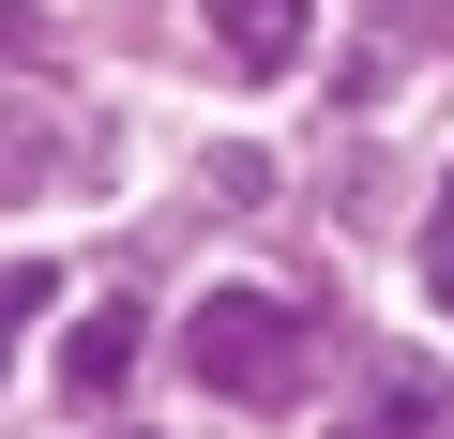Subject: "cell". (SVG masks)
<instances>
[{"label":"cell","mask_w":454,"mask_h":439,"mask_svg":"<svg viewBox=\"0 0 454 439\" xmlns=\"http://www.w3.org/2000/svg\"><path fill=\"white\" fill-rule=\"evenodd\" d=\"M46 303H61L46 258H0V364H16V318H46Z\"/></svg>","instance_id":"obj_7"},{"label":"cell","mask_w":454,"mask_h":439,"mask_svg":"<svg viewBox=\"0 0 454 439\" xmlns=\"http://www.w3.org/2000/svg\"><path fill=\"white\" fill-rule=\"evenodd\" d=\"M409 61H454V0H364V31H348V91L379 106Z\"/></svg>","instance_id":"obj_4"},{"label":"cell","mask_w":454,"mask_h":439,"mask_svg":"<svg viewBox=\"0 0 454 439\" xmlns=\"http://www.w3.org/2000/svg\"><path fill=\"white\" fill-rule=\"evenodd\" d=\"M106 439H121V424H106Z\"/></svg>","instance_id":"obj_9"},{"label":"cell","mask_w":454,"mask_h":439,"mask_svg":"<svg viewBox=\"0 0 454 439\" xmlns=\"http://www.w3.org/2000/svg\"><path fill=\"white\" fill-rule=\"evenodd\" d=\"M182 364H197V394H227V409H303L318 364H333V333H318L288 288H212V303L182 318Z\"/></svg>","instance_id":"obj_1"},{"label":"cell","mask_w":454,"mask_h":439,"mask_svg":"<svg viewBox=\"0 0 454 439\" xmlns=\"http://www.w3.org/2000/svg\"><path fill=\"white\" fill-rule=\"evenodd\" d=\"M106 106L76 91H0V212H46V197H91L106 182Z\"/></svg>","instance_id":"obj_2"},{"label":"cell","mask_w":454,"mask_h":439,"mask_svg":"<svg viewBox=\"0 0 454 439\" xmlns=\"http://www.w3.org/2000/svg\"><path fill=\"white\" fill-rule=\"evenodd\" d=\"M121 364H137V303L106 288V303H91V318L61 333V379H76V394H121Z\"/></svg>","instance_id":"obj_6"},{"label":"cell","mask_w":454,"mask_h":439,"mask_svg":"<svg viewBox=\"0 0 454 439\" xmlns=\"http://www.w3.org/2000/svg\"><path fill=\"white\" fill-rule=\"evenodd\" d=\"M303 31H318L303 0H212V46H227V76H288V61H303Z\"/></svg>","instance_id":"obj_5"},{"label":"cell","mask_w":454,"mask_h":439,"mask_svg":"<svg viewBox=\"0 0 454 439\" xmlns=\"http://www.w3.org/2000/svg\"><path fill=\"white\" fill-rule=\"evenodd\" d=\"M333 439H454V379L409 364V349H379V364L348 379V424H333Z\"/></svg>","instance_id":"obj_3"},{"label":"cell","mask_w":454,"mask_h":439,"mask_svg":"<svg viewBox=\"0 0 454 439\" xmlns=\"http://www.w3.org/2000/svg\"><path fill=\"white\" fill-rule=\"evenodd\" d=\"M424 303L454 318V167H439V212H424Z\"/></svg>","instance_id":"obj_8"}]
</instances>
